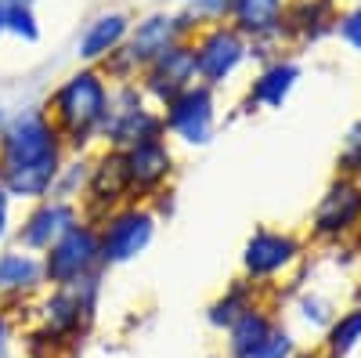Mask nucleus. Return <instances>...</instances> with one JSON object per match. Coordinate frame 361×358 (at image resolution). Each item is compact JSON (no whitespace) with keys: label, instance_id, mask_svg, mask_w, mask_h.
I'll use <instances>...</instances> for the list:
<instances>
[{"label":"nucleus","instance_id":"1","mask_svg":"<svg viewBox=\"0 0 361 358\" xmlns=\"http://www.w3.org/2000/svg\"><path fill=\"white\" fill-rule=\"evenodd\" d=\"M66 141L44 109H25L0 131V185L15 199H51Z\"/></svg>","mask_w":361,"mask_h":358},{"label":"nucleus","instance_id":"2","mask_svg":"<svg viewBox=\"0 0 361 358\" xmlns=\"http://www.w3.org/2000/svg\"><path fill=\"white\" fill-rule=\"evenodd\" d=\"M109 95H112V83L94 66H87L54 87L44 112L51 116V124L58 127V134H62V141L69 148H83L105 127Z\"/></svg>","mask_w":361,"mask_h":358},{"label":"nucleus","instance_id":"3","mask_svg":"<svg viewBox=\"0 0 361 358\" xmlns=\"http://www.w3.org/2000/svg\"><path fill=\"white\" fill-rule=\"evenodd\" d=\"M112 153H127V148L141 145V141H159L166 138L163 127V112L148 109L145 91L137 83H116L109 95V116L105 127L98 134Z\"/></svg>","mask_w":361,"mask_h":358},{"label":"nucleus","instance_id":"4","mask_svg":"<svg viewBox=\"0 0 361 358\" xmlns=\"http://www.w3.org/2000/svg\"><path fill=\"white\" fill-rule=\"evenodd\" d=\"M361 235V177L336 174L311 210V239L322 246H343Z\"/></svg>","mask_w":361,"mask_h":358},{"label":"nucleus","instance_id":"5","mask_svg":"<svg viewBox=\"0 0 361 358\" xmlns=\"http://www.w3.org/2000/svg\"><path fill=\"white\" fill-rule=\"evenodd\" d=\"M304 261V239L289 228H257L243 246V279L271 290Z\"/></svg>","mask_w":361,"mask_h":358},{"label":"nucleus","instance_id":"6","mask_svg":"<svg viewBox=\"0 0 361 358\" xmlns=\"http://www.w3.org/2000/svg\"><path fill=\"white\" fill-rule=\"evenodd\" d=\"M44 257V282L51 290H62L73 286L87 275H98L102 272V243H98V225L80 221L73 225L58 243L40 253Z\"/></svg>","mask_w":361,"mask_h":358},{"label":"nucleus","instance_id":"7","mask_svg":"<svg viewBox=\"0 0 361 358\" xmlns=\"http://www.w3.org/2000/svg\"><path fill=\"white\" fill-rule=\"evenodd\" d=\"M192 51H195V76L206 87H224L250 58V40L238 33L231 22L209 25L202 33L192 37Z\"/></svg>","mask_w":361,"mask_h":358},{"label":"nucleus","instance_id":"8","mask_svg":"<svg viewBox=\"0 0 361 358\" xmlns=\"http://www.w3.org/2000/svg\"><path fill=\"white\" fill-rule=\"evenodd\" d=\"M156 235V214L148 206L127 203L116 214H109L98 225V243H102V268H116L127 264L134 257H141L148 250Z\"/></svg>","mask_w":361,"mask_h":358},{"label":"nucleus","instance_id":"9","mask_svg":"<svg viewBox=\"0 0 361 358\" xmlns=\"http://www.w3.org/2000/svg\"><path fill=\"white\" fill-rule=\"evenodd\" d=\"M163 127L185 145H209L217 134V91L206 83H192L185 95L163 105Z\"/></svg>","mask_w":361,"mask_h":358},{"label":"nucleus","instance_id":"10","mask_svg":"<svg viewBox=\"0 0 361 358\" xmlns=\"http://www.w3.org/2000/svg\"><path fill=\"white\" fill-rule=\"evenodd\" d=\"M83 210H87V221L90 225H102L109 214H116L119 206L134 203L130 199V185H127V170H123V153H105L90 163V174H87V189H83Z\"/></svg>","mask_w":361,"mask_h":358},{"label":"nucleus","instance_id":"11","mask_svg":"<svg viewBox=\"0 0 361 358\" xmlns=\"http://www.w3.org/2000/svg\"><path fill=\"white\" fill-rule=\"evenodd\" d=\"M137 80H141L137 87L145 91V98H152V102H159V105H170L177 95H185L192 83H199L192 40L173 44V47H170L166 54H159Z\"/></svg>","mask_w":361,"mask_h":358},{"label":"nucleus","instance_id":"12","mask_svg":"<svg viewBox=\"0 0 361 358\" xmlns=\"http://www.w3.org/2000/svg\"><path fill=\"white\" fill-rule=\"evenodd\" d=\"M282 11H286V0H235L231 4V25L250 40V58L260 54L264 62H271L267 47H282Z\"/></svg>","mask_w":361,"mask_h":358},{"label":"nucleus","instance_id":"13","mask_svg":"<svg viewBox=\"0 0 361 358\" xmlns=\"http://www.w3.org/2000/svg\"><path fill=\"white\" fill-rule=\"evenodd\" d=\"M123 170H127V185H130V199H152L159 196L170 177H173V148L166 145V138L159 141H141L123 153Z\"/></svg>","mask_w":361,"mask_h":358},{"label":"nucleus","instance_id":"14","mask_svg":"<svg viewBox=\"0 0 361 358\" xmlns=\"http://www.w3.org/2000/svg\"><path fill=\"white\" fill-rule=\"evenodd\" d=\"M340 0H286L282 11V47L318 44L336 33Z\"/></svg>","mask_w":361,"mask_h":358},{"label":"nucleus","instance_id":"15","mask_svg":"<svg viewBox=\"0 0 361 358\" xmlns=\"http://www.w3.org/2000/svg\"><path fill=\"white\" fill-rule=\"evenodd\" d=\"M80 206L66 199H40L18 228V246L29 253H47L73 225H80Z\"/></svg>","mask_w":361,"mask_h":358},{"label":"nucleus","instance_id":"16","mask_svg":"<svg viewBox=\"0 0 361 358\" xmlns=\"http://www.w3.org/2000/svg\"><path fill=\"white\" fill-rule=\"evenodd\" d=\"M44 282V257L29 250H4L0 253V304H18L40 293Z\"/></svg>","mask_w":361,"mask_h":358},{"label":"nucleus","instance_id":"17","mask_svg":"<svg viewBox=\"0 0 361 358\" xmlns=\"http://www.w3.org/2000/svg\"><path fill=\"white\" fill-rule=\"evenodd\" d=\"M300 76H304V69H300L296 58L275 54V58H271V62H264L260 73L253 76V83H250V105L282 109V105L289 102V95L296 91Z\"/></svg>","mask_w":361,"mask_h":358},{"label":"nucleus","instance_id":"18","mask_svg":"<svg viewBox=\"0 0 361 358\" xmlns=\"http://www.w3.org/2000/svg\"><path fill=\"white\" fill-rule=\"evenodd\" d=\"M127 37H130V18L123 11H105V15H98L83 29V37L76 44V54L83 58V62H98L102 66L109 54H116L119 47L127 44Z\"/></svg>","mask_w":361,"mask_h":358},{"label":"nucleus","instance_id":"19","mask_svg":"<svg viewBox=\"0 0 361 358\" xmlns=\"http://www.w3.org/2000/svg\"><path fill=\"white\" fill-rule=\"evenodd\" d=\"M279 326H282V318H279V311L271 308V304L250 308V311L224 333V351H228V358H246L250 351H257L271 333H275Z\"/></svg>","mask_w":361,"mask_h":358},{"label":"nucleus","instance_id":"20","mask_svg":"<svg viewBox=\"0 0 361 358\" xmlns=\"http://www.w3.org/2000/svg\"><path fill=\"white\" fill-rule=\"evenodd\" d=\"M257 304H264V290L253 286V282H246V279H238V282L224 286V293L217 297L214 304H209L206 318H209V326H214V330L228 333L231 326L243 318L250 308H257Z\"/></svg>","mask_w":361,"mask_h":358},{"label":"nucleus","instance_id":"21","mask_svg":"<svg viewBox=\"0 0 361 358\" xmlns=\"http://www.w3.org/2000/svg\"><path fill=\"white\" fill-rule=\"evenodd\" d=\"M361 347V304H350L336 311V318L329 322V330L322 333V358H350Z\"/></svg>","mask_w":361,"mask_h":358},{"label":"nucleus","instance_id":"22","mask_svg":"<svg viewBox=\"0 0 361 358\" xmlns=\"http://www.w3.org/2000/svg\"><path fill=\"white\" fill-rule=\"evenodd\" d=\"M231 4L235 0H185V8L177 11L180 29H185L188 40H192L195 33H202V29L228 22L231 18Z\"/></svg>","mask_w":361,"mask_h":358},{"label":"nucleus","instance_id":"23","mask_svg":"<svg viewBox=\"0 0 361 358\" xmlns=\"http://www.w3.org/2000/svg\"><path fill=\"white\" fill-rule=\"evenodd\" d=\"M296 315H300V322L304 326H311V330H329V322L336 318V304L329 301L325 293H300V301H296Z\"/></svg>","mask_w":361,"mask_h":358},{"label":"nucleus","instance_id":"24","mask_svg":"<svg viewBox=\"0 0 361 358\" xmlns=\"http://www.w3.org/2000/svg\"><path fill=\"white\" fill-rule=\"evenodd\" d=\"M87 174H90V163H87V160H80V163H62V170H58V181H54V189H51V199H66V203L80 199L83 189H87Z\"/></svg>","mask_w":361,"mask_h":358},{"label":"nucleus","instance_id":"25","mask_svg":"<svg viewBox=\"0 0 361 358\" xmlns=\"http://www.w3.org/2000/svg\"><path fill=\"white\" fill-rule=\"evenodd\" d=\"M336 174L347 177H361V119L347 127L343 145H340V156H336Z\"/></svg>","mask_w":361,"mask_h":358},{"label":"nucleus","instance_id":"26","mask_svg":"<svg viewBox=\"0 0 361 358\" xmlns=\"http://www.w3.org/2000/svg\"><path fill=\"white\" fill-rule=\"evenodd\" d=\"M296 351H300V344H296L293 330H289V326L282 322L279 330L271 333V337H267V340H264V344H260L257 351H250L246 358H293Z\"/></svg>","mask_w":361,"mask_h":358},{"label":"nucleus","instance_id":"27","mask_svg":"<svg viewBox=\"0 0 361 358\" xmlns=\"http://www.w3.org/2000/svg\"><path fill=\"white\" fill-rule=\"evenodd\" d=\"M336 37L347 44L350 54H361V4L340 8V22H336Z\"/></svg>","mask_w":361,"mask_h":358},{"label":"nucleus","instance_id":"28","mask_svg":"<svg viewBox=\"0 0 361 358\" xmlns=\"http://www.w3.org/2000/svg\"><path fill=\"white\" fill-rule=\"evenodd\" d=\"M18 351V330H15V318L8 315V308L0 304V358H15Z\"/></svg>","mask_w":361,"mask_h":358},{"label":"nucleus","instance_id":"29","mask_svg":"<svg viewBox=\"0 0 361 358\" xmlns=\"http://www.w3.org/2000/svg\"><path fill=\"white\" fill-rule=\"evenodd\" d=\"M8 221H11V196L4 192V185H0V239L8 235Z\"/></svg>","mask_w":361,"mask_h":358},{"label":"nucleus","instance_id":"30","mask_svg":"<svg viewBox=\"0 0 361 358\" xmlns=\"http://www.w3.org/2000/svg\"><path fill=\"white\" fill-rule=\"evenodd\" d=\"M8 29V0H0V33Z\"/></svg>","mask_w":361,"mask_h":358},{"label":"nucleus","instance_id":"31","mask_svg":"<svg viewBox=\"0 0 361 358\" xmlns=\"http://www.w3.org/2000/svg\"><path fill=\"white\" fill-rule=\"evenodd\" d=\"M293 358H318V354H311V351H296Z\"/></svg>","mask_w":361,"mask_h":358},{"label":"nucleus","instance_id":"32","mask_svg":"<svg viewBox=\"0 0 361 358\" xmlns=\"http://www.w3.org/2000/svg\"><path fill=\"white\" fill-rule=\"evenodd\" d=\"M350 4H361V0H350Z\"/></svg>","mask_w":361,"mask_h":358},{"label":"nucleus","instance_id":"33","mask_svg":"<svg viewBox=\"0 0 361 358\" xmlns=\"http://www.w3.org/2000/svg\"><path fill=\"white\" fill-rule=\"evenodd\" d=\"M357 243H361V235H357Z\"/></svg>","mask_w":361,"mask_h":358},{"label":"nucleus","instance_id":"34","mask_svg":"<svg viewBox=\"0 0 361 358\" xmlns=\"http://www.w3.org/2000/svg\"><path fill=\"white\" fill-rule=\"evenodd\" d=\"M318 358H322V354H318Z\"/></svg>","mask_w":361,"mask_h":358}]
</instances>
